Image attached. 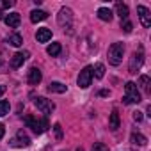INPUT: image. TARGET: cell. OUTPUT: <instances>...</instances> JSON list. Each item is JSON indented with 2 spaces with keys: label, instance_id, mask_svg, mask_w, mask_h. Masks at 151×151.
<instances>
[{
  "label": "cell",
  "instance_id": "18",
  "mask_svg": "<svg viewBox=\"0 0 151 151\" xmlns=\"http://www.w3.org/2000/svg\"><path fill=\"white\" fill-rule=\"evenodd\" d=\"M7 43H9L11 46H16V48H18V46L23 45V37H22L20 34H11V36L7 37Z\"/></svg>",
  "mask_w": 151,
  "mask_h": 151
},
{
  "label": "cell",
  "instance_id": "13",
  "mask_svg": "<svg viewBox=\"0 0 151 151\" xmlns=\"http://www.w3.org/2000/svg\"><path fill=\"white\" fill-rule=\"evenodd\" d=\"M36 39H37V43H46V41H50V39H52V30L46 29V27L37 29V32H36Z\"/></svg>",
  "mask_w": 151,
  "mask_h": 151
},
{
  "label": "cell",
  "instance_id": "1",
  "mask_svg": "<svg viewBox=\"0 0 151 151\" xmlns=\"http://www.w3.org/2000/svg\"><path fill=\"white\" fill-rule=\"evenodd\" d=\"M123 53H124V45L123 43H114L109 48V62L112 66H119L123 60Z\"/></svg>",
  "mask_w": 151,
  "mask_h": 151
},
{
  "label": "cell",
  "instance_id": "11",
  "mask_svg": "<svg viewBox=\"0 0 151 151\" xmlns=\"http://www.w3.org/2000/svg\"><path fill=\"white\" fill-rule=\"evenodd\" d=\"M4 22H6V25H7L9 29H16V27L20 25L22 18H20L18 13H9L7 16H4Z\"/></svg>",
  "mask_w": 151,
  "mask_h": 151
},
{
  "label": "cell",
  "instance_id": "12",
  "mask_svg": "<svg viewBox=\"0 0 151 151\" xmlns=\"http://www.w3.org/2000/svg\"><path fill=\"white\" fill-rule=\"evenodd\" d=\"M27 59H29V52H18V53L13 55L11 66H13V68H20V66H23V62H25Z\"/></svg>",
  "mask_w": 151,
  "mask_h": 151
},
{
  "label": "cell",
  "instance_id": "6",
  "mask_svg": "<svg viewBox=\"0 0 151 151\" xmlns=\"http://www.w3.org/2000/svg\"><path fill=\"white\" fill-rule=\"evenodd\" d=\"M59 25H62V27H66V29H69L71 27V23H73V13H71V9H68V7H62L60 11H59Z\"/></svg>",
  "mask_w": 151,
  "mask_h": 151
},
{
  "label": "cell",
  "instance_id": "22",
  "mask_svg": "<svg viewBox=\"0 0 151 151\" xmlns=\"http://www.w3.org/2000/svg\"><path fill=\"white\" fill-rule=\"evenodd\" d=\"M139 86L146 91V93H149V86H151V80H149V77L147 75H142V77L139 78Z\"/></svg>",
  "mask_w": 151,
  "mask_h": 151
},
{
  "label": "cell",
  "instance_id": "31",
  "mask_svg": "<svg viewBox=\"0 0 151 151\" xmlns=\"http://www.w3.org/2000/svg\"><path fill=\"white\" fill-rule=\"evenodd\" d=\"M100 96H109V91H107V89H103V91L100 93Z\"/></svg>",
  "mask_w": 151,
  "mask_h": 151
},
{
  "label": "cell",
  "instance_id": "27",
  "mask_svg": "<svg viewBox=\"0 0 151 151\" xmlns=\"http://www.w3.org/2000/svg\"><path fill=\"white\" fill-rule=\"evenodd\" d=\"M53 130H55L57 139H62V128H60V124H59V123H57V124H53Z\"/></svg>",
  "mask_w": 151,
  "mask_h": 151
},
{
  "label": "cell",
  "instance_id": "7",
  "mask_svg": "<svg viewBox=\"0 0 151 151\" xmlns=\"http://www.w3.org/2000/svg\"><path fill=\"white\" fill-rule=\"evenodd\" d=\"M34 105L37 107V110H41L43 114H52V110L55 109V105L52 103V100H46V98H36L34 100Z\"/></svg>",
  "mask_w": 151,
  "mask_h": 151
},
{
  "label": "cell",
  "instance_id": "33",
  "mask_svg": "<svg viewBox=\"0 0 151 151\" xmlns=\"http://www.w3.org/2000/svg\"><path fill=\"white\" fill-rule=\"evenodd\" d=\"M2 18H4V13H2V11H0V20H2Z\"/></svg>",
  "mask_w": 151,
  "mask_h": 151
},
{
  "label": "cell",
  "instance_id": "19",
  "mask_svg": "<svg viewBox=\"0 0 151 151\" xmlns=\"http://www.w3.org/2000/svg\"><path fill=\"white\" fill-rule=\"evenodd\" d=\"M60 43H52V45H48V48H46V53L48 55H52V57H57L59 53H60Z\"/></svg>",
  "mask_w": 151,
  "mask_h": 151
},
{
  "label": "cell",
  "instance_id": "17",
  "mask_svg": "<svg viewBox=\"0 0 151 151\" xmlns=\"http://www.w3.org/2000/svg\"><path fill=\"white\" fill-rule=\"evenodd\" d=\"M112 16H114V13H112L110 9H107V7H100V9H98V18H100V20H103V22H110Z\"/></svg>",
  "mask_w": 151,
  "mask_h": 151
},
{
  "label": "cell",
  "instance_id": "2",
  "mask_svg": "<svg viewBox=\"0 0 151 151\" xmlns=\"http://www.w3.org/2000/svg\"><path fill=\"white\" fill-rule=\"evenodd\" d=\"M124 103H128V105H132V103H140V93H139V89H137V84H133V82H126V86H124Z\"/></svg>",
  "mask_w": 151,
  "mask_h": 151
},
{
  "label": "cell",
  "instance_id": "29",
  "mask_svg": "<svg viewBox=\"0 0 151 151\" xmlns=\"http://www.w3.org/2000/svg\"><path fill=\"white\" fill-rule=\"evenodd\" d=\"M2 6H4V7H13V6H14V0H6Z\"/></svg>",
  "mask_w": 151,
  "mask_h": 151
},
{
  "label": "cell",
  "instance_id": "8",
  "mask_svg": "<svg viewBox=\"0 0 151 151\" xmlns=\"http://www.w3.org/2000/svg\"><path fill=\"white\" fill-rule=\"evenodd\" d=\"M137 13H139V20H140L142 27H149L151 25V13H149V9L144 7V6H139Z\"/></svg>",
  "mask_w": 151,
  "mask_h": 151
},
{
  "label": "cell",
  "instance_id": "15",
  "mask_svg": "<svg viewBox=\"0 0 151 151\" xmlns=\"http://www.w3.org/2000/svg\"><path fill=\"white\" fill-rule=\"evenodd\" d=\"M48 91H50V93L62 94V93H66V91H68V87H66L64 84H60V82H52V84L48 86Z\"/></svg>",
  "mask_w": 151,
  "mask_h": 151
},
{
  "label": "cell",
  "instance_id": "26",
  "mask_svg": "<svg viewBox=\"0 0 151 151\" xmlns=\"http://www.w3.org/2000/svg\"><path fill=\"white\" fill-rule=\"evenodd\" d=\"M93 151H110L105 144H101V142H94L93 144Z\"/></svg>",
  "mask_w": 151,
  "mask_h": 151
},
{
  "label": "cell",
  "instance_id": "28",
  "mask_svg": "<svg viewBox=\"0 0 151 151\" xmlns=\"http://www.w3.org/2000/svg\"><path fill=\"white\" fill-rule=\"evenodd\" d=\"M133 119L135 121H142V112H133Z\"/></svg>",
  "mask_w": 151,
  "mask_h": 151
},
{
  "label": "cell",
  "instance_id": "25",
  "mask_svg": "<svg viewBox=\"0 0 151 151\" xmlns=\"http://www.w3.org/2000/svg\"><path fill=\"white\" fill-rule=\"evenodd\" d=\"M121 29H123L126 34H130V32H132V29H133V25H132V22H130V20H123V22H121Z\"/></svg>",
  "mask_w": 151,
  "mask_h": 151
},
{
  "label": "cell",
  "instance_id": "32",
  "mask_svg": "<svg viewBox=\"0 0 151 151\" xmlns=\"http://www.w3.org/2000/svg\"><path fill=\"white\" fill-rule=\"evenodd\" d=\"M4 93H6V87H4V86H0V96H2Z\"/></svg>",
  "mask_w": 151,
  "mask_h": 151
},
{
  "label": "cell",
  "instance_id": "14",
  "mask_svg": "<svg viewBox=\"0 0 151 151\" xmlns=\"http://www.w3.org/2000/svg\"><path fill=\"white\" fill-rule=\"evenodd\" d=\"M46 18H48V13H46V11H41V9H34V11L30 13V22H32V23L43 22V20H46Z\"/></svg>",
  "mask_w": 151,
  "mask_h": 151
},
{
  "label": "cell",
  "instance_id": "20",
  "mask_svg": "<svg viewBox=\"0 0 151 151\" xmlns=\"http://www.w3.org/2000/svg\"><path fill=\"white\" fill-rule=\"evenodd\" d=\"M93 77H96V78H103V77H105V66H103L101 62H98V64L93 68Z\"/></svg>",
  "mask_w": 151,
  "mask_h": 151
},
{
  "label": "cell",
  "instance_id": "30",
  "mask_svg": "<svg viewBox=\"0 0 151 151\" xmlns=\"http://www.w3.org/2000/svg\"><path fill=\"white\" fill-rule=\"evenodd\" d=\"M4 133H6V128H4V124H2V123H0V139L4 137Z\"/></svg>",
  "mask_w": 151,
  "mask_h": 151
},
{
  "label": "cell",
  "instance_id": "5",
  "mask_svg": "<svg viewBox=\"0 0 151 151\" xmlns=\"http://www.w3.org/2000/svg\"><path fill=\"white\" fill-rule=\"evenodd\" d=\"M91 80H93V68L91 66H86L80 71V75H78V87L87 89L91 86Z\"/></svg>",
  "mask_w": 151,
  "mask_h": 151
},
{
  "label": "cell",
  "instance_id": "9",
  "mask_svg": "<svg viewBox=\"0 0 151 151\" xmlns=\"http://www.w3.org/2000/svg\"><path fill=\"white\" fill-rule=\"evenodd\" d=\"M11 146H14V147H27V146H30V139L23 132H18L16 137L11 140Z\"/></svg>",
  "mask_w": 151,
  "mask_h": 151
},
{
  "label": "cell",
  "instance_id": "34",
  "mask_svg": "<svg viewBox=\"0 0 151 151\" xmlns=\"http://www.w3.org/2000/svg\"><path fill=\"white\" fill-rule=\"evenodd\" d=\"M77 151H84V149H77Z\"/></svg>",
  "mask_w": 151,
  "mask_h": 151
},
{
  "label": "cell",
  "instance_id": "24",
  "mask_svg": "<svg viewBox=\"0 0 151 151\" xmlns=\"http://www.w3.org/2000/svg\"><path fill=\"white\" fill-rule=\"evenodd\" d=\"M9 109H11L9 101H6V100H2V101H0V116H6V114H9Z\"/></svg>",
  "mask_w": 151,
  "mask_h": 151
},
{
  "label": "cell",
  "instance_id": "16",
  "mask_svg": "<svg viewBox=\"0 0 151 151\" xmlns=\"http://www.w3.org/2000/svg\"><path fill=\"white\" fill-rule=\"evenodd\" d=\"M116 11H117V14H119L121 22H123V20H128V6H126V4L117 2V4H116Z\"/></svg>",
  "mask_w": 151,
  "mask_h": 151
},
{
  "label": "cell",
  "instance_id": "21",
  "mask_svg": "<svg viewBox=\"0 0 151 151\" xmlns=\"http://www.w3.org/2000/svg\"><path fill=\"white\" fill-rule=\"evenodd\" d=\"M132 142L133 144H139V146H146L147 144V139L142 133H132Z\"/></svg>",
  "mask_w": 151,
  "mask_h": 151
},
{
  "label": "cell",
  "instance_id": "23",
  "mask_svg": "<svg viewBox=\"0 0 151 151\" xmlns=\"http://www.w3.org/2000/svg\"><path fill=\"white\" fill-rule=\"evenodd\" d=\"M110 128L112 130L119 128V114H117V110H112V114H110Z\"/></svg>",
  "mask_w": 151,
  "mask_h": 151
},
{
  "label": "cell",
  "instance_id": "4",
  "mask_svg": "<svg viewBox=\"0 0 151 151\" xmlns=\"http://www.w3.org/2000/svg\"><path fill=\"white\" fill-rule=\"evenodd\" d=\"M142 64H144V50L139 48V50L132 55V59H130V66H128L130 73H137V71L142 68Z\"/></svg>",
  "mask_w": 151,
  "mask_h": 151
},
{
  "label": "cell",
  "instance_id": "3",
  "mask_svg": "<svg viewBox=\"0 0 151 151\" xmlns=\"http://www.w3.org/2000/svg\"><path fill=\"white\" fill-rule=\"evenodd\" d=\"M25 124L29 128H32V132L37 133V135H41L48 130V121L46 119H36L32 116H25Z\"/></svg>",
  "mask_w": 151,
  "mask_h": 151
},
{
  "label": "cell",
  "instance_id": "10",
  "mask_svg": "<svg viewBox=\"0 0 151 151\" xmlns=\"http://www.w3.org/2000/svg\"><path fill=\"white\" fill-rule=\"evenodd\" d=\"M41 78H43V75H41V71H39L37 68H30V69H29V77H27V80H29L30 86H37V84L41 82Z\"/></svg>",
  "mask_w": 151,
  "mask_h": 151
}]
</instances>
